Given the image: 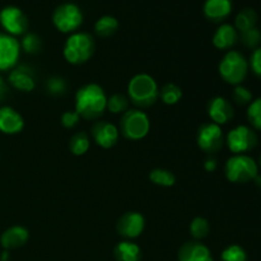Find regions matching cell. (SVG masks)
<instances>
[{"label":"cell","instance_id":"6da1fadb","mask_svg":"<svg viewBox=\"0 0 261 261\" xmlns=\"http://www.w3.org/2000/svg\"><path fill=\"white\" fill-rule=\"evenodd\" d=\"M107 107V96L98 84H86L75 93V111L81 119L96 120Z\"/></svg>","mask_w":261,"mask_h":261},{"label":"cell","instance_id":"7a4b0ae2","mask_svg":"<svg viewBox=\"0 0 261 261\" xmlns=\"http://www.w3.org/2000/svg\"><path fill=\"white\" fill-rule=\"evenodd\" d=\"M129 99L140 109L153 106L160 97L157 82L149 74L140 73L133 76L127 84Z\"/></svg>","mask_w":261,"mask_h":261},{"label":"cell","instance_id":"3957f363","mask_svg":"<svg viewBox=\"0 0 261 261\" xmlns=\"http://www.w3.org/2000/svg\"><path fill=\"white\" fill-rule=\"evenodd\" d=\"M94 40L87 32H74L66 38L64 45V58L73 65L87 63L94 53Z\"/></svg>","mask_w":261,"mask_h":261},{"label":"cell","instance_id":"277c9868","mask_svg":"<svg viewBox=\"0 0 261 261\" xmlns=\"http://www.w3.org/2000/svg\"><path fill=\"white\" fill-rule=\"evenodd\" d=\"M219 74L226 83L240 86L249 73V63L241 53L231 50L223 56L218 66Z\"/></svg>","mask_w":261,"mask_h":261},{"label":"cell","instance_id":"5b68a950","mask_svg":"<svg viewBox=\"0 0 261 261\" xmlns=\"http://www.w3.org/2000/svg\"><path fill=\"white\" fill-rule=\"evenodd\" d=\"M226 177L234 184H246L252 181L259 175L257 163L252 157L247 154H234L227 161Z\"/></svg>","mask_w":261,"mask_h":261},{"label":"cell","instance_id":"8992f818","mask_svg":"<svg viewBox=\"0 0 261 261\" xmlns=\"http://www.w3.org/2000/svg\"><path fill=\"white\" fill-rule=\"evenodd\" d=\"M150 120L144 111L139 109L127 110L122 114L120 121V132L126 139L140 140L149 133Z\"/></svg>","mask_w":261,"mask_h":261},{"label":"cell","instance_id":"52a82bcc","mask_svg":"<svg viewBox=\"0 0 261 261\" xmlns=\"http://www.w3.org/2000/svg\"><path fill=\"white\" fill-rule=\"evenodd\" d=\"M53 23L60 32L74 33L83 23V13L74 3H64L54 12Z\"/></svg>","mask_w":261,"mask_h":261},{"label":"cell","instance_id":"ba28073f","mask_svg":"<svg viewBox=\"0 0 261 261\" xmlns=\"http://www.w3.org/2000/svg\"><path fill=\"white\" fill-rule=\"evenodd\" d=\"M227 145L233 154H245L259 143L256 133L246 125H239L227 134Z\"/></svg>","mask_w":261,"mask_h":261},{"label":"cell","instance_id":"9c48e42d","mask_svg":"<svg viewBox=\"0 0 261 261\" xmlns=\"http://www.w3.org/2000/svg\"><path fill=\"white\" fill-rule=\"evenodd\" d=\"M0 24L5 33L13 37L25 35L28 30V18L18 7L8 5L0 10Z\"/></svg>","mask_w":261,"mask_h":261},{"label":"cell","instance_id":"30bf717a","mask_svg":"<svg viewBox=\"0 0 261 261\" xmlns=\"http://www.w3.org/2000/svg\"><path fill=\"white\" fill-rule=\"evenodd\" d=\"M196 142L199 148L204 152L213 154L222 149L224 144V135L221 126L214 122L203 124L198 130Z\"/></svg>","mask_w":261,"mask_h":261},{"label":"cell","instance_id":"8fae6325","mask_svg":"<svg viewBox=\"0 0 261 261\" xmlns=\"http://www.w3.org/2000/svg\"><path fill=\"white\" fill-rule=\"evenodd\" d=\"M20 55V43L13 36L0 32V71L17 66Z\"/></svg>","mask_w":261,"mask_h":261},{"label":"cell","instance_id":"7c38bea8","mask_svg":"<svg viewBox=\"0 0 261 261\" xmlns=\"http://www.w3.org/2000/svg\"><path fill=\"white\" fill-rule=\"evenodd\" d=\"M145 219L138 212H127L117 222V232L124 239H137L143 233Z\"/></svg>","mask_w":261,"mask_h":261},{"label":"cell","instance_id":"4fadbf2b","mask_svg":"<svg viewBox=\"0 0 261 261\" xmlns=\"http://www.w3.org/2000/svg\"><path fill=\"white\" fill-rule=\"evenodd\" d=\"M92 137L97 145L102 148H112L119 140V129L109 121H97L92 126Z\"/></svg>","mask_w":261,"mask_h":261},{"label":"cell","instance_id":"5bb4252c","mask_svg":"<svg viewBox=\"0 0 261 261\" xmlns=\"http://www.w3.org/2000/svg\"><path fill=\"white\" fill-rule=\"evenodd\" d=\"M208 115L212 121L217 125H224L233 117V106L223 97H214L208 103Z\"/></svg>","mask_w":261,"mask_h":261},{"label":"cell","instance_id":"9a60e30c","mask_svg":"<svg viewBox=\"0 0 261 261\" xmlns=\"http://www.w3.org/2000/svg\"><path fill=\"white\" fill-rule=\"evenodd\" d=\"M9 83L13 88L20 92H32L36 87V78L32 68L27 65H18L9 73Z\"/></svg>","mask_w":261,"mask_h":261},{"label":"cell","instance_id":"2e32d148","mask_svg":"<svg viewBox=\"0 0 261 261\" xmlns=\"http://www.w3.org/2000/svg\"><path fill=\"white\" fill-rule=\"evenodd\" d=\"M24 127V120L9 106L0 107V132L4 134L13 135L20 133Z\"/></svg>","mask_w":261,"mask_h":261},{"label":"cell","instance_id":"e0dca14e","mask_svg":"<svg viewBox=\"0 0 261 261\" xmlns=\"http://www.w3.org/2000/svg\"><path fill=\"white\" fill-rule=\"evenodd\" d=\"M178 261H214L211 250L199 241H189L178 250Z\"/></svg>","mask_w":261,"mask_h":261},{"label":"cell","instance_id":"ac0fdd59","mask_svg":"<svg viewBox=\"0 0 261 261\" xmlns=\"http://www.w3.org/2000/svg\"><path fill=\"white\" fill-rule=\"evenodd\" d=\"M28 239H30V233L27 228L22 226H13L4 231V233L0 237V244L5 250H13L24 246Z\"/></svg>","mask_w":261,"mask_h":261},{"label":"cell","instance_id":"d6986e66","mask_svg":"<svg viewBox=\"0 0 261 261\" xmlns=\"http://www.w3.org/2000/svg\"><path fill=\"white\" fill-rule=\"evenodd\" d=\"M239 40V33L234 25L229 23H223L217 28L213 36V45L219 50H228L236 45Z\"/></svg>","mask_w":261,"mask_h":261},{"label":"cell","instance_id":"ffe728a7","mask_svg":"<svg viewBox=\"0 0 261 261\" xmlns=\"http://www.w3.org/2000/svg\"><path fill=\"white\" fill-rule=\"evenodd\" d=\"M204 14L213 22H221L232 12V0H205Z\"/></svg>","mask_w":261,"mask_h":261},{"label":"cell","instance_id":"44dd1931","mask_svg":"<svg viewBox=\"0 0 261 261\" xmlns=\"http://www.w3.org/2000/svg\"><path fill=\"white\" fill-rule=\"evenodd\" d=\"M114 254L117 261H140L142 259V250L132 241L119 242Z\"/></svg>","mask_w":261,"mask_h":261},{"label":"cell","instance_id":"7402d4cb","mask_svg":"<svg viewBox=\"0 0 261 261\" xmlns=\"http://www.w3.org/2000/svg\"><path fill=\"white\" fill-rule=\"evenodd\" d=\"M257 22V14L251 8H245L239 14L236 15L234 19V28L239 30L240 32H245L255 27Z\"/></svg>","mask_w":261,"mask_h":261},{"label":"cell","instance_id":"603a6c76","mask_svg":"<svg viewBox=\"0 0 261 261\" xmlns=\"http://www.w3.org/2000/svg\"><path fill=\"white\" fill-rule=\"evenodd\" d=\"M119 28V20L114 15H102L98 18L94 24V31L101 37H109L112 36Z\"/></svg>","mask_w":261,"mask_h":261},{"label":"cell","instance_id":"cb8c5ba5","mask_svg":"<svg viewBox=\"0 0 261 261\" xmlns=\"http://www.w3.org/2000/svg\"><path fill=\"white\" fill-rule=\"evenodd\" d=\"M149 180L154 185L162 186V188H171L175 185L176 177L171 171L165 170V168H154L150 171Z\"/></svg>","mask_w":261,"mask_h":261},{"label":"cell","instance_id":"d4e9b609","mask_svg":"<svg viewBox=\"0 0 261 261\" xmlns=\"http://www.w3.org/2000/svg\"><path fill=\"white\" fill-rule=\"evenodd\" d=\"M89 145H91V142H89L88 134L81 132L73 135V138L69 142V149L74 155H83L88 152Z\"/></svg>","mask_w":261,"mask_h":261},{"label":"cell","instance_id":"484cf974","mask_svg":"<svg viewBox=\"0 0 261 261\" xmlns=\"http://www.w3.org/2000/svg\"><path fill=\"white\" fill-rule=\"evenodd\" d=\"M160 97L163 103L172 106V105H176L180 101L181 97H182V91L176 84L168 83L162 87V89L160 91Z\"/></svg>","mask_w":261,"mask_h":261},{"label":"cell","instance_id":"4316f807","mask_svg":"<svg viewBox=\"0 0 261 261\" xmlns=\"http://www.w3.org/2000/svg\"><path fill=\"white\" fill-rule=\"evenodd\" d=\"M106 109L112 114H125L129 110V98L121 93L112 94L107 98Z\"/></svg>","mask_w":261,"mask_h":261},{"label":"cell","instance_id":"83f0119b","mask_svg":"<svg viewBox=\"0 0 261 261\" xmlns=\"http://www.w3.org/2000/svg\"><path fill=\"white\" fill-rule=\"evenodd\" d=\"M20 47L24 50V53L36 55L42 50V40L36 33H25V35H23Z\"/></svg>","mask_w":261,"mask_h":261},{"label":"cell","instance_id":"f1b7e54d","mask_svg":"<svg viewBox=\"0 0 261 261\" xmlns=\"http://www.w3.org/2000/svg\"><path fill=\"white\" fill-rule=\"evenodd\" d=\"M211 231V226H209V222L206 221L203 217H196L191 221L190 223V233L194 239L198 241V240L205 239L209 234Z\"/></svg>","mask_w":261,"mask_h":261},{"label":"cell","instance_id":"f546056e","mask_svg":"<svg viewBox=\"0 0 261 261\" xmlns=\"http://www.w3.org/2000/svg\"><path fill=\"white\" fill-rule=\"evenodd\" d=\"M221 261H247V254L240 245H231L222 251Z\"/></svg>","mask_w":261,"mask_h":261},{"label":"cell","instance_id":"4dcf8cb0","mask_svg":"<svg viewBox=\"0 0 261 261\" xmlns=\"http://www.w3.org/2000/svg\"><path fill=\"white\" fill-rule=\"evenodd\" d=\"M66 88H68V84H66L65 79L61 76H51L46 82V91L51 96H63L66 92Z\"/></svg>","mask_w":261,"mask_h":261},{"label":"cell","instance_id":"1f68e13d","mask_svg":"<svg viewBox=\"0 0 261 261\" xmlns=\"http://www.w3.org/2000/svg\"><path fill=\"white\" fill-rule=\"evenodd\" d=\"M247 119L256 130H261V97L254 99L247 109Z\"/></svg>","mask_w":261,"mask_h":261},{"label":"cell","instance_id":"d6a6232c","mask_svg":"<svg viewBox=\"0 0 261 261\" xmlns=\"http://www.w3.org/2000/svg\"><path fill=\"white\" fill-rule=\"evenodd\" d=\"M241 42L249 48H257L261 42V32L256 27L241 32Z\"/></svg>","mask_w":261,"mask_h":261},{"label":"cell","instance_id":"836d02e7","mask_svg":"<svg viewBox=\"0 0 261 261\" xmlns=\"http://www.w3.org/2000/svg\"><path fill=\"white\" fill-rule=\"evenodd\" d=\"M232 98L240 106H246V105H250L252 102V93L250 92L249 88L240 84V86L234 87Z\"/></svg>","mask_w":261,"mask_h":261},{"label":"cell","instance_id":"e575fe53","mask_svg":"<svg viewBox=\"0 0 261 261\" xmlns=\"http://www.w3.org/2000/svg\"><path fill=\"white\" fill-rule=\"evenodd\" d=\"M81 121V116H79L78 112L74 110V111H66L64 112L63 116H61V124L66 129H71V127L76 126Z\"/></svg>","mask_w":261,"mask_h":261},{"label":"cell","instance_id":"d590c367","mask_svg":"<svg viewBox=\"0 0 261 261\" xmlns=\"http://www.w3.org/2000/svg\"><path fill=\"white\" fill-rule=\"evenodd\" d=\"M250 68L256 76L261 78V47L255 48L250 58Z\"/></svg>","mask_w":261,"mask_h":261},{"label":"cell","instance_id":"8d00e7d4","mask_svg":"<svg viewBox=\"0 0 261 261\" xmlns=\"http://www.w3.org/2000/svg\"><path fill=\"white\" fill-rule=\"evenodd\" d=\"M204 168H205L208 172H214L217 170V160L216 158H208L204 163Z\"/></svg>","mask_w":261,"mask_h":261},{"label":"cell","instance_id":"74e56055","mask_svg":"<svg viewBox=\"0 0 261 261\" xmlns=\"http://www.w3.org/2000/svg\"><path fill=\"white\" fill-rule=\"evenodd\" d=\"M7 93H8V87L7 84H5L4 79H3L2 75H0V102L5 98Z\"/></svg>","mask_w":261,"mask_h":261},{"label":"cell","instance_id":"f35d334b","mask_svg":"<svg viewBox=\"0 0 261 261\" xmlns=\"http://www.w3.org/2000/svg\"><path fill=\"white\" fill-rule=\"evenodd\" d=\"M8 259H9V252H8V250H5L2 255V261H7Z\"/></svg>","mask_w":261,"mask_h":261},{"label":"cell","instance_id":"ab89813d","mask_svg":"<svg viewBox=\"0 0 261 261\" xmlns=\"http://www.w3.org/2000/svg\"><path fill=\"white\" fill-rule=\"evenodd\" d=\"M254 181H255V184H256L257 188H261V176L260 175H257L256 177L254 178Z\"/></svg>","mask_w":261,"mask_h":261},{"label":"cell","instance_id":"60d3db41","mask_svg":"<svg viewBox=\"0 0 261 261\" xmlns=\"http://www.w3.org/2000/svg\"><path fill=\"white\" fill-rule=\"evenodd\" d=\"M260 166H261V155H260Z\"/></svg>","mask_w":261,"mask_h":261}]
</instances>
